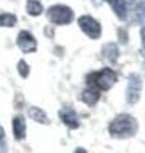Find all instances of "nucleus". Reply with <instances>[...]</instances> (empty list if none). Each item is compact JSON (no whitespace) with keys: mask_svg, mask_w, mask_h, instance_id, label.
<instances>
[{"mask_svg":"<svg viewBox=\"0 0 145 153\" xmlns=\"http://www.w3.org/2000/svg\"><path fill=\"white\" fill-rule=\"evenodd\" d=\"M78 23H79V27L81 28V31H83L87 36H89L92 38L99 37L101 26L95 19H93L89 16H83L78 19Z\"/></svg>","mask_w":145,"mask_h":153,"instance_id":"5","label":"nucleus"},{"mask_svg":"<svg viewBox=\"0 0 145 153\" xmlns=\"http://www.w3.org/2000/svg\"><path fill=\"white\" fill-rule=\"evenodd\" d=\"M140 89H141V83L139 82V79L132 78L129 84V89H127V102L129 103L138 102V100L140 97Z\"/></svg>","mask_w":145,"mask_h":153,"instance_id":"8","label":"nucleus"},{"mask_svg":"<svg viewBox=\"0 0 145 153\" xmlns=\"http://www.w3.org/2000/svg\"><path fill=\"white\" fill-rule=\"evenodd\" d=\"M74 153H88V152H87V151L84 149V148H81V147H79V148H76V149L74 151Z\"/></svg>","mask_w":145,"mask_h":153,"instance_id":"15","label":"nucleus"},{"mask_svg":"<svg viewBox=\"0 0 145 153\" xmlns=\"http://www.w3.org/2000/svg\"><path fill=\"white\" fill-rule=\"evenodd\" d=\"M60 119L61 121L65 124L66 126H69L70 129H76L79 128V119H78V115L74 111L72 108L70 107H64L60 110Z\"/></svg>","mask_w":145,"mask_h":153,"instance_id":"6","label":"nucleus"},{"mask_svg":"<svg viewBox=\"0 0 145 153\" xmlns=\"http://www.w3.org/2000/svg\"><path fill=\"white\" fill-rule=\"evenodd\" d=\"M26 10L27 13L32 17H37L43 12V7L38 0H28L27 5H26Z\"/></svg>","mask_w":145,"mask_h":153,"instance_id":"11","label":"nucleus"},{"mask_svg":"<svg viewBox=\"0 0 145 153\" xmlns=\"http://www.w3.org/2000/svg\"><path fill=\"white\" fill-rule=\"evenodd\" d=\"M17 23V17L10 13H1L0 14V27H14Z\"/></svg>","mask_w":145,"mask_h":153,"instance_id":"12","label":"nucleus"},{"mask_svg":"<svg viewBox=\"0 0 145 153\" xmlns=\"http://www.w3.org/2000/svg\"><path fill=\"white\" fill-rule=\"evenodd\" d=\"M12 126H13V135L17 140H22L26 138V119L22 115H17L13 117L12 121Z\"/></svg>","mask_w":145,"mask_h":153,"instance_id":"7","label":"nucleus"},{"mask_svg":"<svg viewBox=\"0 0 145 153\" xmlns=\"http://www.w3.org/2000/svg\"><path fill=\"white\" fill-rule=\"evenodd\" d=\"M0 153H7V143H5V133L0 126Z\"/></svg>","mask_w":145,"mask_h":153,"instance_id":"14","label":"nucleus"},{"mask_svg":"<svg viewBox=\"0 0 145 153\" xmlns=\"http://www.w3.org/2000/svg\"><path fill=\"white\" fill-rule=\"evenodd\" d=\"M92 82H93L94 85L92 87H97L98 89H109L116 82V74L113 73L111 69L106 68L103 70L95 73L94 76H92Z\"/></svg>","mask_w":145,"mask_h":153,"instance_id":"3","label":"nucleus"},{"mask_svg":"<svg viewBox=\"0 0 145 153\" xmlns=\"http://www.w3.org/2000/svg\"><path fill=\"white\" fill-rule=\"evenodd\" d=\"M109 134L116 139H126L134 137L138 131V121L126 114L118 115L113 119L108 128Z\"/></svg>","mask_w":145,"mask_h":153,"instance_id":"1","label":"nucleus"},{"mask_svg":"<svg viewBox=\"0 0 145 153\" xmlns=\"http://www.w3.org/2000/svg\"><path fill=\"white\" fill-rule=\"evenodd\" d=\"M17 69H18V73L21 74L23 78H27L28 74H30V66H28V64L26 63L24 60H21L18 63V66H17Z\"/></svg>","mask_w":145,"mask_h":153,"instance_id":"13","label":"nucleus"},{"mask_svg":"<svg viewBox=\"0 0 145 153\" xmlns=\"http://www.w3.org/2000/svg\"><path fill=\"white\" fill-rule=\"evenodd\" d=\"M99 100V89L95 87H89L87 88L83 93H81V101L84 103L93 106V105Z\"/></svg>","mask_w":145,"mask_h":153,"instance_id":"9","label":"nucleus"},{"mask_svg":"<svg viewBox=\"0 0 145 153\" xmlns=\"http://www.w3.org/2000/svg\"><path fill=\"white\" fill-rule=\"evenodd\" d=\"M47 18L50 22L55 23V25H69L74 18V13L69 7L65 5H54L48 8L47 10Z\"/></svg>","mask_w":145,"mask_h":153,"instance_id":"2","label":"nucleus"},{"mask_svg":"<svg viewBox=\"0 0 145 153\" xmlns=\"http://www.w3.org/2000/svg\"><path fill=\"white\" fill-rule=\"evenodd\" d=\"M17 46L24 54H30V52L36 51L37 41H36V38L32 36V33H30L28 31H21L17 37Z\"/></svg>","mask_w":145,"mask_h":153,"instance_id":"4","label":"nucleus"},{"mask_svg":"<svg viewBox=\"0 0 145 153\" xmlns=\"http://www.w3.org/2000/svg\"><path fill=\"white\" fill-rule=\"evenodd\" d=\"M28 116H30L32 120H35L40 124H50V120H48L46 112L37 106H31L28 108Z\"/></svg>","mask_w":145,"mask_h":153,"instance_id":"10","label":"nucleus"}]
</instances>
